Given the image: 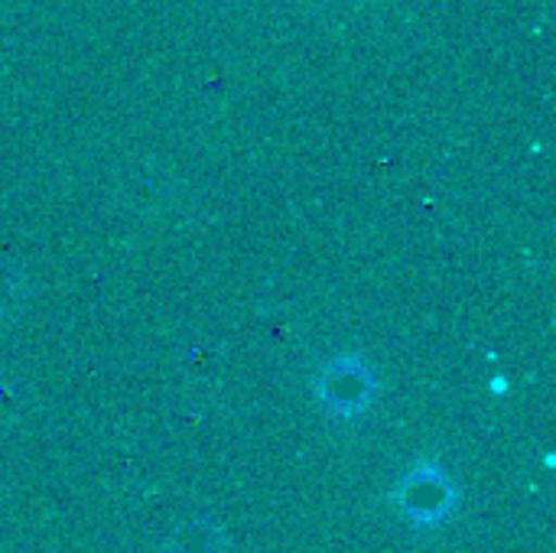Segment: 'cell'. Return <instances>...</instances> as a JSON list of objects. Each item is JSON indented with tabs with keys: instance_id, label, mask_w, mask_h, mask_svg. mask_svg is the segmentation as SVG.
Wrapping results in <instances>:
<instances>
[{
	"instance_id": "1",
	"label": "cell",
	"mask_w": 556,
	"mask_h": 553,
	"mask_svg": "<svg viewBox=\"0 0 556 553\" xmlns=\"http://www.w3.org/2000/svg\"><path fill=\"white\" fill-rule=\"evenodd\" d=\"M319 398L332 414L355 417L375 401V378L355 359H339V362L326 365V372L319 378Z\"/></svg>"
},
{
	"instance_id": "2",
	"label": "cell",
	"mask_w": 556,
	"mask_h": 553,
	"mask_svg": "<svg viewBox=\"0 0 556 553\" xmlns=\"http://www.w3.org/2000/svg\"><path fill=\"white\" fill-rule=\"evenodd\" d=\"M456 505L453 486L437 469H417L401 486V508L417 525H440Z\"/></svg>"
},
{
	"instance_id": "3",
	"label": "cell",
	"mask_w": 556,
	"mask_h": 553,
	"mask_svg": "<svg viewBox=\"0 0 556 553\" xmlns=\"http://www.w3.org/2000/svg\"><path fill=\"white\" fill-rule=\"evenodd\" d=\"M166 553H225L222 528L208 518H192L169 535Z\"/></svg>"
},
{
	"instance_id": "4",
	"label": "cell",
	"mask_w": 556,
	"mask_h": 553,
	"mask_svg": "<svg viewBox=\"0 0 556 553\" xmlns=\"http://www.w3.org/2000/svg\"><path fill=\"white\" fill-rule=\"evenodd\" d=\"M26 300V280L16 264L0 261V319H16Z\"/></svg>"
}]
</instances>
